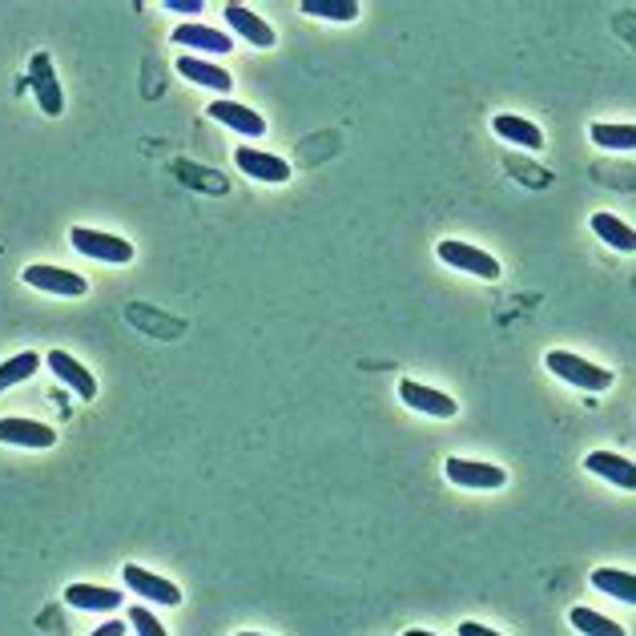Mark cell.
<instances>
[{
	"mask_svg": "<svg viewBox=\"0 0 636 636\" xmlns=\"http://www.w3.org/2000/svg\"><path fill=\"white\" fill-rule=\"evenodd\" d=\"M548 371H552L556 379L572 383V387L589 391V395H601V391L613 387V371H604V366L589 363V359H580V354H572V351L548 354Z\"/></svg>",
	"mask_w": 636,
	"mask_h": 636,
	"instance_id": "obj_1",
	"label": "cell"
},
{
	"mask_svg": "<svg viewBox=\"0 0 636 636\" xmlns=\"http://www.w3.org/2000/svg\"><path fill=\"white\" fill-rule=\"evenodd\" d=\"M73 250L85 254V259L94 262H109V266H130L133 262V246L125 238L118 234H106V230H89V226H77L69 234Z\"/></svg>",
	"mask_w": 636,
	"mask_h": 636,
	"instance_id": "obj_2",
	"label": "cell"
},
{
	"mask_svg": "<svg viewBox=\"0 0 636 636\" xmlns=\"http://www.w3.org/2000/svg\"><path fill=\"white\" fill-rule=\"evenodd\" d=\"M439 262H448V266H456V271L463 274H475V278H483V283H495L500 278V262L487 254V250L472 246V242H456V238H443L436 246Z\"/></svg>",
	"mask_w": 636,
	"mask_h": 636,
	"instance_id": "obj_3",
	"label": "cell"
},
{
	"mask_svg": "<svg viewBox=\"0 0 636 636\" xmlns=\"http://www.w3.org/2000/svg\"><path fill=\"white\" fill-rule=\"evenodd\" d=\"M443 475H448L456 487H472V492H500V487L507 483L504 468H495V463L460 460V456H451V460L443 463Z\"/></svg>",
	"mask_w": 636,
	"mask_h": 636,
	"instance_id": "obj_4",
	"label": "cell"
},
{
	"mask_svg": "<svg viewBox=\"0 0 636 636\" xmlns=\"http://www.w3.org/2000/svg\"><path fill=\"white\" fill-rule=\"evenodd\" d=\"M21 278L33 286V290H45V295H61V298H85V295H89V283H85L81 274L61 271V266H45V262L24 266Z\"/></svg>",
	"mask_w": 636,
	"mask_h": 636,
	"instance_id": "obj_5",
	"label": "cell"
},
{
	"mask_svg": "<svg viewBox=\"0 0 636 636\" xmlns=\"http://www.w3.org/2000/svg\"><path fill=\"white\" fill-rule=\"evenodd\" d=\"M121 580H125V589L145 596L150 604H162V608H177V604H182V589L169 584V580H162L157 572H145L142 564H125L121 568Z\"/></svg>",
	"mask_w": 636,
	"mask_h": 636,
	"instance_id": "obj_6",
	"label": "cell"
},
{
	"mask_svg": "<svg viewBox=\"0 0 636 636\" xmlns=\"http://www.w3.org/2000/svg\"><path fill=\"white\" fill-rule=\"evenodd\" d=\"M234 162H238V169H242V174L254 177V182H266V186L290 182V165H286V157L266 154V150H254V145H242V150H234Z\"/></svg>",
	"mask_w": 636,
	"mask_h": 636,
	"instance_id": "obj_7",
	"label": "cell"
},
{
	"mask_svg": "<svg viewBox=\"0 0 636 636\" xmlns=\"http://www.w3.org/2000/svg\"><path fill=\"white\" fill-rule=\"evenodd\" d=\"M399 399L407 403L412 412H424L431 415V419H456V415H460V407H456L451 395H443V391L436 387H424V383H415V379H403L399 383Z\"/></svg>",
	"mask_w": 636,
	"mask_h": 636,
	"instance_id": "obj_8",
	"label": "cell"
},
{
	"mask_svg": "<svg viewBox=\"0 0 636 636\" xmlns=\"http://www.w3.org/2000/svg\"><path fill=\"white\" fill-rule=\"evenodd\" d=\"M0 443H9V448H33V451H45L57 443V431L48 424H36V419H0Z\"/></svg>",
	"mask_w": 636,
	"mask_h": 636,
	"instance_id": "obj_9",
	"label": "cell"
},
{
	"mask_svg": "<svg viewBox=\"0 0 636 636\" xmlns=\"http://www.w3.org/2000/svg\"><path fill=\"white\" fill-rule=\"evenodd\" d=\"M29 89L36 94V101H41V109H45L48 118H57L61 109H65L61 81H57V73H53V61H48V53H36L33 65H29Z\"/></svg>",
	"mask_w": 636,
	"mask_h": 636,
	"instance_id": "obj_10",
	"label": "cell"
},
{
	"mask_svg": "<svg viewBox=\"0 0 636 636\" xmlns=\"http://www.w3.org/2000/svg\"><path fill=\"white\" fill-rule=\"evenodd\" d=\"M48 366H53V375L65 383V387L77 395V399H85V403H94L97 399V379L85 371L73 354H65V351H48Z\"/></svg>",
	"mask_w": 636,
	"mask_h": 636,
	"instance_id": "obj_11",
	"label": "cell"
},
{
	"mask_svg": "<svg viewBox=\"0 0 636 636\" xmlns=\"http://www.w3.org/2000/svg\"><path fill=\"white\" fill-rule=\"evenodd\" d=\"M174 45L201 48V53H210V57H226V53L234 48V41H230V33H222V29H210V24H177V29H174Z\"/></svg>",
	"mask_w": 636,
	"mask_h": 636,
	"instance_id": "obj_12",
	"label": "cell"
},
{
	"mask_svg": "<svg viewBox=\"0 0 636 636\" xmlns=\"http://www.w3.org/2000/svg\"><path fill=\"white\" fill-rule=\"evenodd\" d=\"M222 17H226V24H230L242 41H250L254 48H271L274 45V29L262 21L254 9H246V4H226Z\"/></svg>",
	"mask_w": 636,
	"mask_h": 636,
	"instance_id": "obj_13",
	"label": "cell"
},
{
	"mask_svg": "<svg viewBox=\"0 0 636 636\" xmlns=\"http://www.w3.org/2000/svg\"><path fill=\"white\" fill-rule=\"evenodd\" d=\"M65 604L77 608V613H113V608L125 604V596L118 589H101V584H69Z\"/></svg>",
	"mask_w": 636,
	"mask_h": 636,
	"instance_id": "obj_14",
	"label": "cell"
},
{
	"mask_svg": "<svg viewBox=\"0 0 636 636\" xmlns=\"http://www.w3.org/2000/svg\"><path fill=\"white\" fill-rule=\"evenodd\" d=\"M213 121H222L226 130H234V133H242V138H262L266 133V121H262V113H254V109H246V106H238V101H213L210 109H206Z\"/></svg>",
	"mask_w": 636,
	"mask_h": 636,
	"instance_id": "obj_15",
	"label": "cell"
},
{
	"mask_svg": "<svg viewBox=\"0 0 636 636\" xmlns=\"http://www.w3.org/2000/svg\"><path fill=\"white\" fill-rule=\"evenodd\" d=\"M592 475H601L608 480L613 487H625V492H636V463L625 460V456H616V451H592L589 460H584Z\"/></svg>",
	"mask_w": 636,
	"mask_h": 636,
	"instance_id": "obj_16",
	"label": "cell"
},
{
	"mask_svg": "<svg viewBox=\"0 0 636 636\" xmlns=\"http://www.w3.org/2000/svg\"><path fill=\"white\" fill-rule=\"evenodd\" d=\"M177 73H182L186 81L201 85V89H218V94H230V89H234L230 73L206 57H177Z\"/></svg>",
	"mask_w": 636,
	"mask_h": 636,
	"instance_id": "obj_17",
	"label": "cell"
},
{
	"mask_svg": "<svg viewBox=\"0 0 636 636\" xmlns=\"http://www.w3.org/2000/svg\"><path fill=\"white\" fill-rule=\"evenodd\" d=\"M592 234L608 242V250H621V254H636V230L625 222V218H616V213L601 210L592 213Z\"/></svg>",
	"mask_w": 636,
	"mask_h": 636,
	"instance_id": "obj_18",
	"label": "cell"
},
{
	"mask_svg": "<svg viewBox=\"0 0 636 636\" xmlns=\"http://www.w3.org/2000/svg\"><path fill=\"white\" fill-rule=\"evenodd\" d=\"M592 145H601L608 154H633L636 150V125L633 121H596L589 130Z\"/></svg>",
	"mask_w": 636,
	"mask_h": 636,
	"instance_id": "obj_19",
	"label": "cell"
},
{
	"mask_svg": "<svg viewBox=\"0 0 636 636\" xmlns=\"http://www.w3.org/2000/svg\"><path fill=\"white\" fill-rule=\"evenodd\" d=\"M492 130L504 138V142L512 145H524V150H544V133L536 121L528 118H516V113H500V118L492 121Z\"/></svg>",
	"mask_w": 636,
	"mask_h": 636,
	"instance_id": "obj_20",
	"label": "cell"
},
{
	"mask_svg": "<svg viewBox=\"0 0 636 636\" xmlns=\"http://www.w3.org/2000/svg\"><path fill=\"white\" fill-rule=\"evenodd\" d=\"M592 589L608 592L613 601L633 604L636 608V572H625V568H592Z\"/></svg>",
	"mask_w": 636,
	"mask_h": 636,
	"instance_id": "obj_21",
	"label": "cell"
},
{
	"mask_svg": "<svg viewBox=\"0 0 636 636\" xmlns=\"http://www.w3.org/2000/svg\"><path fill=\"white\" fill-rule=\"evenodd\" d=\"M568 621H572V628H577L580 636H625V628L616 625V621L592 613V608H584V604H577V608L568 613Z\"/></svg>",
	"mask_w": 636,
	"mask_h": 636,
	"instance_id": "obj_22",
	"label": "cell"
},
{
	"mask_svg": "<svg viewBox=\"0 0 636 636\" xmlns=\"http://www.w3.org/2000/svg\"><path fill=\"white\" fill-rule=\"evenodd\" d=\"M303 12L318 17V21L351 24L359 17V0H303Z\"/></svg>",
	"mask_w": 636,
	"mask_h": 636,
	"instance_id": "obj_23",
	"label": "cell"
},
{
	"mask_svg": "<svg viewBox=\"0 0 636 636\" xmlns=\"http://www.w3.org/2000/svg\"><path fill=\"white\" fill-rule=\"evenodd\" d=\"M36 366H41V354H33V351H21V354H12V359H4V363H0V391L17 387L24 379H33Z\"/></svg>",
	"mask_w": 636,
	"mask_h": 636,
	"instance_id": "obj_24",
	"label": "cell"
},
{
	"mask_svg": "<svg viewBox=\"0 0 636 636\" xmlns=\"http://www.w3.org/2000/svg\"><path fill=\"white\" fill-rule=\"evenodd\" d=\"M130 625L138 636H169L162 625H157V616L150 608H130Z\"/></svg>",
	"mask_w": 636,
	"mask_h": 636,
	"instance_id": "obj_25",
	"label": "cell"
},
{
	"mask_svg": "<svg viewBox=\"0 0 636 636\" xmlns=\"http://www.w3.org/2000/svg\"><path fill=\"white\" fill-rule=\"evenodd\" d=\"M162 9L182 12V17H198V12L206 9V0H162Z\"/></svg>",
	"mask_w": 636,
	"mask_h": 636,
	"instance_id": "obj_26",
	"label": "cell"
},
{
	"mask_svg": "<svg viewBox=\"0 0 636 636\" xmlns=\"http://www.w3.org/2000/svg\"><path fill=\"white\" fill-rule=\"evenodd\" d=\"M460 636H500V633H495V628H487V625H480V621H463Z\"/></svg>",
	"mask_w": 636,
	"mask_h": 636,
	"instance_id": "obj_27",
	"label": "cell"
},
{
	"mask_svg": "<svg viewBox=\"0 0 636 636\" xmlns=\"http://www.w3.org/2000/svg\"><path fill=\"white\" fill-rule=\"evenodd\" d=\"M94 636H125V625H121V621H109V625H101Z\"/></svg>",
	"mask_w": 636,
	"mask_h": 636,
	"instance_id": "obj_28",
	"label": "cell"
},
{
	"mask_svg": "<svg viewBox=\"0 0 636 636\" xmlns=\"http://www.w3.org/2000/svg\"><path fill=\"white\" fill-rule=\"evenodd\" d=\"M403 636H436V633H427V628H407Z\"/></svg>",
	"mask_w": 636,
	"mask_h": 636,
	"instance_id": "obj_29",
	"label": "cell"
},
{
	"mask_svg": "<svg viewBox=\"0 0 636 636\" xmlns=\"http://www.w3.org/2000/svg\"><path fill=\"white\" fill-rule=\"evenodd\" d=\"M238 636H262V633H238Z\"/></svg>",
	"mask_w": 636,
	"mask_h": 636,
	"instance_id": "obj_30",
	"label": "cell"
}]
</instances>
